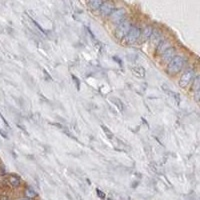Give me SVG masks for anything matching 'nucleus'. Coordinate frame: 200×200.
Listing matches in <instances>:
<instances>
[{
  "label": "nucleus",
  "mask_w": 200,
  "mask_h": 200,
  "mask_svg": "<svg viewBox=\"0 0 200 200\" xmlns=\"http://www.w3.org/2000/svg\"><path fill=\"white\" fill-rule=\"evenodd\" d=\"M131 27V23L129 20H124V21H122L120 24L117 25L116 30H115V35L117 39H122V38H125L126 34L129 31V29Z\"/></svg>",
  "instance_id": "2"
},
{
  "label": "nucleus",
  "mask_w": 200,
  "mask_h": 200,
  "mask_svg": "<svg viewBox=\"0 0 200 200\" xmlns=\"http://www.w3.org/2000/svg\"><path fill=\"white\" fill-rule=\"evenodd\" d=\"M184 62H185V60H184L183 56L176 55L175 57L168 63V67H167L168 72L170 74H176L178 72H180V70L184 66Z\"/></svg>",
  "instance_id": "1"
},
{
  "label": "nucleus",
  "mask_w": 200,
  "mask_h": 200,
  "mask_svg": "<svg viewBox=\"0 0 200 200\" xmlns=\"http://www.w3.org/2000/svg\"><path fill=\"white\" fill-rule=\"evenodd\" d=\"M97 194H98V196H99L100 198H102V199H104V198H105V195H104V194L102 193L100 190H97Z\"/></svg>",
  "instance_id": "17"
},
{
  "label": "nucleus",
  "mask_w": 200,
  "mask_h": 200,
  "mask_svg": "<svg viewBox=\"0 0 200 200\" xmlns=\"http://www.w3.org/2000/svg\"><path fill=\"white\" fill-rule=\"evenodd\" d=\"M192 88H193L194 92H197V91H199V88H200V83H199V77H196L195 79H194V80H193Z\"/></svg>",
  "instance_id": "15"
},
{
  "label": "nucleus",
  "mask_w": 200,
  "mask_h": 200,
  "mask_svg": "<svg viewBox=\"0 0 200 200\" xmlns=\"http://www.w3.org/2000/svg\"><path fill=\"white\" fill-rule=\"evenodd\" d=\"M125 16H126V12H125L124 9H123V8L116 9L110 14V20H111V22H113L114 24L118 25L122 21H124Z\"/></svg>",
  "instance_id": "3"
},
{
  "label": "nucleus",
  "mask_w": 200,
  "mask_h": 200,
  "mask_svg": "<svg viewBox=\"0 0 200 200\" xmlns=\"http://www.w3.org/2000/svg\"><path fill=\"white\" fill-rule=\"evenodd\" d=\"M102 128H103V130L106 132V134L107 135H108V137L109 138H112V136H113V135H112V133H110V131L108 130V129H107V127H105V126H103V127H102Z\"/></svg>",
  "instance_id": "16"
},
{
  "label": "nucleus",
  "mask_w": 200,
  "mask_h": 200,
  "mask_svg": "<svg viewBox=\"0 0 200 200\" xmlns=\"http://www.w3.org/2000/svg\"><path fill=\"white\" fill-rule=\"evenodd\" d=\"M150 39H151V42L154 43L156 45H158V43L160 42V41H162V35H161V32L159 31V30H156V29H153L152 31V34L150 36Z\"/></svg>",
  "instance_id": "9"
},
{
  "label": "nucleus",
  "mask_w": 200,
  "mask_h": 200,
  "mask_svg": "<svg viewBox=\"0 0 200 200\" xmlns=\"http://www.w3.org/2000/svg\"><path fill=\"white\" fill-rule=\"evenodd\" d=\"M175 56H176V50H175V48L171 46V47H169L165 52L162 53L161 60L164 63H169Z\"/></svg>",
  "instance_id": "6"
},
{
  "label": "nucleus",
  "mask_w": 200,
  "mask_h": 200,
  "mask_svg": "<svg viewBox=\"0 0 200 200\" xmlns=\"http://www.w3.org/2000/svg\"><path fill=\"white\" fill-rule=\"evenodd\" d=\"M115 6L112 2H103L101 5V7L99 8L100 14L102 16H108L112 12H113Z\"/></svg>",
  "instance_id": "7"
},
{
  "label": "nucleus",
  "mask_w": 200,
  "mask_h": 200,
  "mask_svg": "<svg viewBox=\"0 0 200 200\" xmlns=\"http://www.w3.org/2000/svg\"><path fill=\"white\" fill-rule=\"evenodd\" d=\"M102 3H103V2L100 1V0H92V1H90L88 3V5H89V7L92 10H97V9H99L101 7Z\"/></svg>",
  "instance_id": "12"
},
{
  "label": "nucleus",
  "mask_w": 200,
  "mask_h": 200,
  "mask_svg": "<svg viewBox=\"0 0 200 200\" xmlns=\"http://www.w3.org/2000/svg\"><path fill=\"white\" fill-rule=\"evenodd\" d=\"M9 183L11 184L12 186L14 187H17L20 185V178L16 175H12L9 177Z\"/></svg>",
  "instance_id": "13"
},
{
  "label": "nucleus",
  "mask_w": 200,
  "mask_h": 200,
  "mask_svg": "<svg viewBox=\"0 0 200 200\" xmlns=\"http://www.w3.org/2000/svg\"><path fill=\"white\" fill-rule=\"evenodd\" d=\"M152 31H153V28L151 26H145L143 28L142 31H140V37L142 38V40L145 41L147 39H149L152 34Z\"/></svg>",
  "instance_id": "10"
},
{
  "label": "nucleus",
  "mask_w": 200,
  "mask_h": 200,
  "mask_svg": "<svg viewBox=\"0 0 200 200\" xmlns=\"http://www.w3.org/2000/svg\"><path fill=\"white\" fill-rule=\"evenodd\" d=\"M1 200H9L7 197H1Z\"/></svg>",
  "instance_id": "19"
},
{
  "label": "nucleus",
  "mask_w": 200,
  "mask_h": 200,
  "mask_svg": "<svg viewBox=\"0 0 200 200\" xmlns=\"http://www.w3.org/2000/svg\"><path fill=\"white\" fill-rule=\"evenodd\" d=\"M132 72L134 75H136L137 77H144L145 76V69L143 67H140V66H136V67L132 68Z\"/></svg>",
  "instance_id": "11"
},
{
  "label": "nucleus",
  "mask_w": 200,
  "mask_h": 200,
  "mask_svg": "<svg viewBox=\"0 0 200 200\" xmlns=\"http://www.w3.org/2000/svg\"><path fill=\"white\" fill-rule=\"evenodd\" d=\"M140 37V29L136 26H131L129 31L126 34L125 39L127 43H133Z\"/></svg>",
  "instance_id": "4"
},
{
  "label": "nucleus",
  "mask_w": 200,
  "mask_h": 200,
  "mask_svg": "<svg viewBox=\"0 0 200 200\" xmlns=\"http://www.w3.org/2000/svg\"><path fill=\"white\" fill-rule=\"evenodd\" d=\"M193 76H194V71L193 70L185 71V72L182 74L180 80H179V85H180V87H182V88H185L186 86H188L189 84H190V82L193 80Z\"/></svg>",
  "instance_id": "5"
},
{
  "label": "nucleus",
  "mask_w": 200,
  "mask_h": 200,
  "mask_svg": "<svg viewBox=\"0 0 200 200\" xmlns=\"http://www.w3.org/2000/svg\"><path fill=\"white\" fill-rule=\"evenodd\" d=\"M19 200H30L29 198H27V197H25V198H20Z\"/></svg>",
  "instance_id": "18"
},
{
  "label": "nucleus",
  "mask_w": 200,
  "mask_h": 200,
  "mask_svg": "<svg viewBox=\"0 0 200 200\" xmlns=\"http://www.w3.org/2000/svg\"><path fill=\"white\" fill-rule=\"evenodd\" d=\"M169 47H171L170 42L166 39H163L157 45V53H164Z\"/></svg>",
  "instance_id": "8"
},
{
  "label": "nucleus",
  "mask_w": 200,
  "mask_h": 200,
  "mask_svg": "<svg viewBox=\"0 0 200 200\" xmlns=\"http://www.w3.org/2000/svg\"><path fill=\"white\" fill-rule=\"evenodd\" d=\"M26 196H27V198H34L35 196L37 195V193L35 192L32 188H30V187H28L27 189H26Z\"/></svg>",
  "instance_id": "14"
}]
</instances>
